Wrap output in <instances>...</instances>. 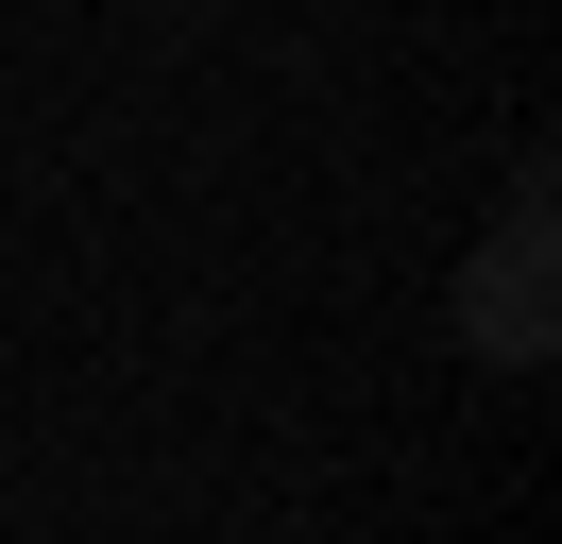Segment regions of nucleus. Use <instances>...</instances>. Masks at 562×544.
<instances>
[{"label":"nucleus","mask_w":562,"mask_h":544,"mask_svg":"<svg viewBox=\"0 0 562 544\" xmlns=\"http://www.w3.org/2000/svg\"><path fill=\"white\" fill-rule=\"evenodd\" d=\"M546 154H512V204H494V238L460 256V290H443V324H460V358H494V374H546V340H562V238H546Z\"/></svg>","instance_id":"1"}]
</instances>
